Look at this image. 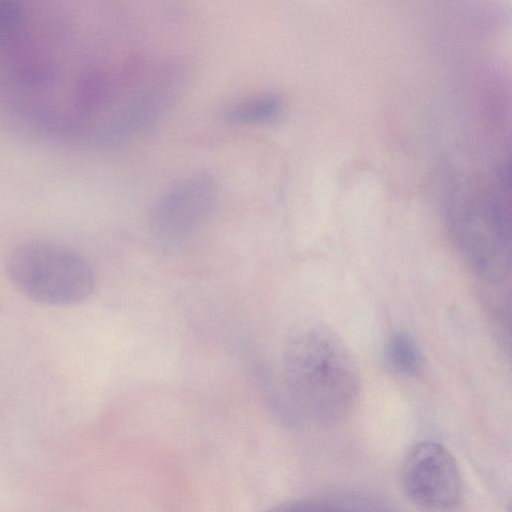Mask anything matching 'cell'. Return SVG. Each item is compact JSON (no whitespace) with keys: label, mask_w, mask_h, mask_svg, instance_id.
I'll list each match as a JSON object with an SVG mask.
<instances>
[{"label":"cell","mask_w":512,"mask_h":512,"mask_svg":"<svg viewBox=\"0 0 512 512\" xmlns=\"http://www.w3.org/2000/svg\"><path fill=\"white\" fill-rule=\"evenodd\" d=\"M337 501L345 512H396L385 501L367 495H350Z\"/></svg>","instance_id":"30bf717a"},{"label":"cell","mask_w":512,"mask_h":512,"mask_svg":"<svg viewBox=\"0 0 512 512\" xmlns=\"http://www.w3.org/2000/svg\"><path fill=\"white\" fill-rule=\"evenodd\" d=\"M282 110L281 97L275 93L265 92L229 104L224 110V118L235 125H259L277 119Z\"/></svg>","instance_id":"52a82bcc"},{"label":"cell","mask_w":512,"mask_h":512,"mask_svg":"<svg viewBox=\"0 0 512 512\" xmlns=\"http://www.w3.org/2000/svg\"><path fill=\"white\" fill-rule=\"evenodd\" d=\"M401 484L406 497L422 512H460L463 485L452 454L441 444L421 441L404 457Z\"/></svg>","instance_id":"5b68a950"},{"label":"cell","mask_w":512,"mask_h":512,"mask_svg":"<svg viewBox=\"0 0 512 512\" xmlns=\"http://www.w3.org/2000/svg\"><path fill=\"white\" fill-rule=\"evenodd\" d=\"M219 184L206 172L185 176L167 188L154 202L149 224L163 244H179L197 232L213 214Z\"/></svg>","instance_id":"8992f818"},{"label":"cell","mask_w":512,"mask_h":512,"mask_svg":"<svg viewBox=\"0 0 512 512\" xmlns=\"http://www.w3.org/2000/svg\"><path fill=\"white\" fill-rule=\"evenodd\" d=\"M283 363L291 397L317 422L335 423L355 405L361 389L359 368L343 340L327 326L297 329L286 342Z\"/></svg>","instance_id":"7a4b0ae2"},{"label":"cell","mask_w":512,"mask_h":512,"mask_svg":"<svg viewBox=\"0 0 512 512\" xmlns=\"http://www.w3.org/2000/svg\"><path fill=\"white\" fill-rule=\"evenodd\" d=\"M262 512H345L336 500L302 498L289 500Z\"/></svg>","instance_id":"9c48e42d"},{"label":"cell","mask_w":512,"mask_h":512,"mask_svg":"<svg viewBox=\"0 0 512 512\" xmlns=\"http://www.w3.org/2000/svg\"><path fill=\"white\" fill-rule=\"evenodd\" d=\"M385 356L389 367L403 375L416 374L423 364L420 347L415 339L406 332L395 333L389 339Z\"/></svg>","instance_id":"ba28073f"},{"label":"cell","mask_w":512,"mask_h":512,"mask_svg":"<svg viewBox=\"0 0 512 512\" xmlns=\"http://www.w3.org/2000/svg\"><path fill=\"white\" fill-rule=\"evenodd\" d=\"M149 46L111 2L0 0V120L77 147L135 135L151 103Z\"/></svg>","instance_id":"6da1fadb"},{"label":"cell","mask_w":512,"mask_h":512,"mask_svg":"<svg viewBox=\"0 0 512 512\" xmlns=\"http://www.w3.org/2000/svg\"><path fill=\"white\" fill-rule=\"evenodd\" d=\"M4 268L23 295L43 305L77 304L92 294L96 284L93 268L84 256L50 240L15 245L6 254Z\"/></svg>","instance_id":"3957f363"},{"label":"cell","mask_w":512,"mask_h":512,"mask_svg":"<svg viewBox=\"0 0 512 512\" xmlns=\"http://www.w3.org/2000/svg\"><path fill=\"white\" fill-rule=\"evenodd\" d=\"M507 173L495 188L473 200L456 223L455 236L470 267L481 278L501 283L510 274V209Z\"/></svg>","instance_id":"277c9868"}]
</instances>
